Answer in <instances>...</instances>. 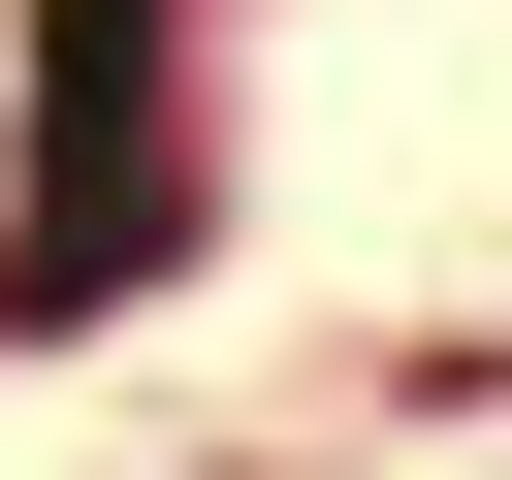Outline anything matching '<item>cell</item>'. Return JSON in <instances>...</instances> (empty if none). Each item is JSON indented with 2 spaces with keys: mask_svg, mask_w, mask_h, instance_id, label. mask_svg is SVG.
<instances>
[]
</instances>
